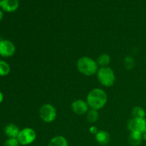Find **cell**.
<instances>
[{
    "label": "cell",
    "mask_w": 146,
    "mask_h": 146,
    "mask_svg": "<svg viewBox=\"0 0 146 146\" xmlns=\"http://www.w3.org/2000/svg\"><path fill=\"white\" fill-rule=\"evenodd\" d=\"M20 131L15 124L9 123L4 128V133L9 138H17Z\"/></svg>",
    "instance_id": "10"
},
{
    "label": "cell",
    "mask_w": 146,
    "mask_h": 146,
    "mask_svg": "<svg viewBox=\"0 0 146 146\" xmlns=\"http://www.w3.org/2000/svg\"><path fill=\"white\" fill-rule=\"evenodd\" d=\"M48 146H68V143L64 136L57 135L51 138L48 143Z\"/></svg>",
    "instance_id": "13"
},
{
    "label": "cell",
    "mask_w": 146,
    "mask_h": 146,
    "mask_svg": "<svg viewBox=\"0 0 146 146\" xmlns=\"http://www.w3.org/2000/svg\"><path fill=\"white\" fill-rule=\"evenodd\" d=\"M76 67L81 74L86 76H91L96 74L99 68L96 61L88 56L81 57L77 61Z\"/></svg>",
    "instance_id": "2"
},
{
    "label": "cell",
    "mask_w": 146,
    "mask_h": 146,
    "mask_svg": "<svg viewBox=\"0 0 146 146\" xmlns=\"http://www.w3.org/2000/svg\"><path fill=\"white\" fill-rule=\"evenodd\" d=\"M19 7V0H0V7L6 12H14Z\"/></svg>",
    "instance_id": "9"
},
{
    "label": "cell",
    "mask_w": 146,
    "mask_h": 146,
    "mask_svg": "<svg viewBox=\"0 0 146 146\" xmlns=\"http://www.w3.org/2000/svg\"><path fill=\"white\" fill-rule=\"evenodd\" d=\"M88 106L86 101L83 99H77L71 104V109L73 112L78 115H83L88 111Z\"/></svg>",
    "instance_id": "8"
},
{
    "label": "cell",
    "mask_w": 146,
    "mask_h": 146,
    "mask_svg": "<svg viewBox=\"0 0 146 146\" xmlns=\"http://www.w3.org/2000/svg\"><path fill=\"white\" fill-rule=\"evenodd\" d=\"M145 111L142 107L141 106H135L132 109V115L133 118H145Z\"/></svg>",
    "instance_id": "16"
},
{
    "label": "cell",
    "mask_w": 146,
    "mask_h": 146,
    "mask_svg": "<svg viewBox=\"0 0 146 146\" xmlns=\"http://www.w3.org/2000/svg\"><path fill=\"white\" fill-rule=\"evenodd\" d=\"M135 59L133 56H127L125 58H124V66H125V68L128 70H132L135 66Z\"/></svg>",
    "instance_id": "18"
},
{
    "label": "cell",
    "mask_w": 146,
    "mask_h": 146,
    "mask_svg": "<svg viewBox=\"0 0 146 146\" xmlns=\"http://www.w3.org/2000/svg\"><path fill=\"white\" fill-rule=\"evenodd\" d=\"M86 118L88 121L91 123H94L96 122L99 118V114H98V111L96 110L91 109L88 111L86 115Z\"/></svg>",
    "instance_id": "15"
},
{
    "label": "cell",
    "mask_w": 146,
    "mask_h": 146,
    "mask_svg": "<svg viewBox=\"0 0 146 146\" xmlns=\"http://www.w3.org/2000/svg\"><path fill=\"white\" fill-rule=\"evenodd\" d=\"M128 129L131 132H139L144 133L146 132L145 118H133L128 121Z\"/></svg>",
    "instance_id": "6"
},
{
    "label": "cell",
    "mask_w": 146,
    "mask_h": 146,
    "mask_svg": "<svg viewBox=\"0 0 146 146\" xmlns=\"http://www.w3.org/2000/svg\"><path fill=\"white\" fill-rule=\"evenodd\" d=\"M98 66L105 67L108 66V64L111 62V57L107 54H102L98 57L96 60Z\"/></svg>",
    "instance_id": "14"
},
{
    "label": "cell",
    "mask_w": 146,
    "mask_h": 146,
    "mask_svg": "<svg viewBox=\"0 0 146 146\" xmlns=\"http://www.w3.org/2000/svg\"><path fill=\"white\" fill-rule=\"evenodd\" d=\"M95 138L98 144L101 145H106L107 144L109 143L111 136L107 131H98L96 135H95Z\"/></svg>",
    "instance_id": "11"
},
{
    "label": "cell",
    "mask_w": 146,
    "mask_h": 146,
    "mask_svg": "<svg viewBox=\"0 0 146 146\" xmlns=\"http://www.w3.org/2000/svg\"><path fill=\"white\" fill-rule=\"evenodd\" d=\"M2 18H3V12H2V11L0 9V21H1Z\"/></svg>",
    "instance_id": "22"
},
{
    "label": "cell",
    "mask_w": 146,
    "mask_h": 146,
    "mask_svg": "<svg viewBox=\"0 0 146 146\" xmlns=\"http://www.w3.org/2000/svg\"><path fill=\"white\" fill-rule=\"evenodd\" d=\"M10 72V66L7 62L4 61H0V76H6Z\"/></svg>",
    "instance_id": "17"
},
{
    "label": "cell",
    "mask_w": 146,
    "mask_h": 146,
    "mask_svg": "<svg viewBox=\"0 0 146 146\" xmlns=\"http://www.w3.org/2000/svg\"><path fill=\"white\" fill-rule=\"evenodd\" d=\"M143 139L146 141V132L144 133H143Z\"/></svg>",
    "instance_id": "23"
},
{
    "label": "cell",
    "mask_w": 146,
    "mask_h": 146,
    "mask_svg": "<svg viewBox=\"0 0 146 146\" xmlns=\"http://www.w3.org/2000/svg\"><path fill=\"white\" fill-rule=\"evenodd\" d=\"M143 140V133L139 132H131L128 137V143L132 146L140 145Z\"/></svg>",
    "instance_id": "12"
},
{
    "label": "cell",
    "mask_w": 146,
    "mask_h": 146,
    "mask_svg": "<svg viewBox=\"0 0 146 146\" xmlns=\"http://www.w3.org/2000/svg\"><path fill=\"white\" fill-rule=\"evenodd\" d=\"M16 47L9 40H1L0 42V55L3 57H11L15 54Z\"/></svg>",
    "instance_id": "7"
},
{
    "label": "cell",
    "mask_w": 146,
    "mask_h": 146,
    "mask_svg": "<svg viewBox=\"0 0 146 146\" xmlns=\"http://www.w3.org/2000/svg\"><path fill=\"white\" fill-rule=\"evenodd\" d=\"M36 138V133L31 128H24L19 133L17 140L20 145H28L33 143Z\"/></svg>",
    "instance_id": "5"
},
{
    "label": "cell",
    "mask_w": 146,
    "mask_h": 146,
    "mask_svg": "<svg viewBox=\"0 0 146 146\" xmlns=\"http://www.w3.org/2000/svg\"><path fill=\"white\" fill-rule=\"evenodd\" d=\"M89 132L91 134H93V135H96L97 134V133L98 132V128L96 126H95V125H92V126H91L89 128Z\"/></svg>",
    "instance_id": "20"
},
{
    "label": "cell",
    "mask_w": 146,
    "mask_h": 146,
    "mask_svg": "<svg viewBox=\"0 0 146 146\" xmlns=\"http://www.w3.org/2000/svg\"><path fill=\"white\" fill-rule=\"evenodd\" d=\"M1 38H0V42H1Z\"/></svg>",
    "instance_id": "24"
},
{
    "label": "cell",
    "mask_w": 146,
    "mask_h": 146,
    "mask_svg": "<svg viewBox=\"0 0 146 146\" xmlns=\"http://www.w3.org/2000/svg\"><path fill=\"white\" fill-rule=\"evenodd\" d=\"M3 100H4V95H3L2 93H1V91H0V104H1V103H2Z\"/></svg>",
    "instance_id": "21"
},
{
    "label": "cell",
    "mask_w": 146,
    "mask_h": 146,
    "mask_svg": "<svg viewBox=\"0 0 146 146\" xmlns=\"http://www.w3.org/2000/svg\"><path fill=\"white\" fill-rule=\"evenodd\" d=\"M86 102L91 109H102L108 102V95L104 90L96 88L89 91L86 97Z\"/></svg>",
    "instance_id": "1"
},
{
    "label": "cell",
    "mask_w": 146,
    "mask_h": 146,
    "mask_svg": "<svg viewBox=\"0 0 146 146\" xmlns=\"http://www.w3.org/2000/svg\"><path fill=\"white\" fill-rule=\"evenodd\" d=\"M38 114L44 122L49 123L56 119L57 111L55 107L50 104H44L39 108Z\"/></svg>",
    "instance_id": "4"
},
{
    "label": "cell",
    "mask_w": 146,
    "mask_h": 146,
    "mask_svg": "<svg viewBox=\"0 0 146 146\" xmlns=\"http://www.w3.org/2000/svg\"><path fill=\"white\" fill-rule=\"evenodd\" d=\"M98 82L104 87H111L115 81V75L113 70L108 66L100 67L97 71Z\"/></svg>",
    "instance_id": "3"
},
{
    "label": "cell",
    "mask_w": 146,
    "mask_h": 146,
    "mask_svg": "<svg viewBox=\"0 0 146 146\" xmlns=\"http://www.w3.org/2000/svg\"><path fill=\"white\" fill-rule=\"evenodd\" d=\"M17 138H9L4 143V146H19Z\"/></svg>",
    "instance_id": "19"
}]
</instances>
